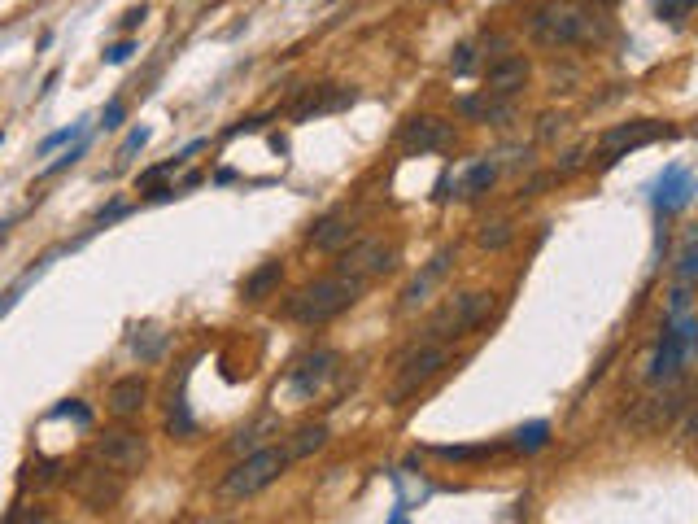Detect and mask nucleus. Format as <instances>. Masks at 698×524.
I'll return each instance as SVG.
<instances>
[{
    "label": "nucleus",
    "instance_id": "f257e3e1",
    "mask_svg": "<svg viewBox=\"0 0 698 524\" xmlns=\"http://www.w3.org/2000/svg\"><path fill=\"white\" fill-rule=\"evenodd\" d=\"M528 35L541 49H572L594 35V14L581 0H541L528 9Z\"/></svg>",
    "mask_w": 698,
    "mask_h": 524
},
{
    "label": "nucleus",
    "instance_id": "f03ea898",
    "mask_svg": "<svg viewBox=\"0 0 698 524\" xmlns=\"http://www.w3.org/2000/svg\"><path fill=\"white\" fill-rule=\"evenodd\" d=\"M367 284L349 280V276H328V280H315L306 284V289H297L293 297H288L284 311L297 319V324L315 328V324H328V319H336L341 311H349V306L363 297Z\"/></svg>",
    "mask_w": 698,
    "mask_h": 524
},
{
    "label": "nucleus",
    "instance_id": "7ed1b4c3",
    "mask_svg": "<svg viewBox=\"0 0 698 524\" xmlns=\"http://www.w3.org/2000/svg\"><path fill=\"white\" fill-rule=\"evenodd\" d=\"M489 311H493V293H459V297H450V302L428 319L424 341H437V345L459 341V337H467V332H476L480 324H485Z\"/></svg>",
    "mask_w": 698,
    "mask_h": 524
},
{
    "label": "nucleus",
    "instance_id": "20e7f679",
    "mask_svg": "<svg viewBox=\"0 0 698 524\" xmlns=\"http://www.w3.org/2000/svg\"><path fill=\"white\" fill-rule=\"evenodd\" d=\"M288 463H293V459H288L284 446H262V450H254L249 459H240L236 468L223 476V494L227 498H254V494L267 490L271 481H280Z\"/></svg>",
    "mask_w": 698,
    "mask_h": 524
},
{
    "label": "nucleus",
    "instance_id": "39448f33",
    "mask_svg": "<svg viewBox=\"0 0 698 524\" xmlns=\"http://www.w3.org/2000/svg\"><path fill=\"white\" fill-rule=\"evenodd\" d=\"M450 363V345H437V341H419L411 354H402L397 363V385H393V402H402L406 393H415L419 385H428L441 367Z\"/></svg>",
    "mask_w": 698,
    "mask_h": 524
},
{
    "label": "nucleus",
    "instance_id": "423d86ee",
    "mask_svg": "<svg viewBox=\"0 0 698 524\" xmlns=\"http://www.w3.org/2000/svg\"><path fill=\"white\" fill-rule=\"evenodd\" d=\"M659 136H672V127L655 123V118H633V123H616L611 131H603L598 153H603V162H616L629 149H642V145H651V140H659Z\"/></svg>",
    "mask_w": 698,
    "mask_h": 524
},
{
    "label": "nucleus",
    "instance_id": "0eeeda50",
    "mask_svg": "<svg viewBox=\"0 0 698 524\" xmlns=\"http://www.w3.org/2000/svg\"><path fill=\"white\" fill-rule=\"evenodd\" d=\"M690 350H694V319L681 315L677 324L664 332V341H659V350L651 359V380H672L685 363H690Z\"/></svg>",
    "mask_w": 698,
    "mask_h": 524
},
{
    "label": "nucleus",
    "instance_id": "6e6552de",
    "mask_svg": "<svg viewBox=\"0 0 698 524\" xmlns=\"http://www.w3.org/2000/svg\"><path fill=\"white\" fill-rule=\"evenodd\" d=\"M384 271H393V249L384 241H358V245L345 249L341 262H336V276H349L358 284L376 280V276H384Z\"/></svg>",
    "mask_w": 698,
    "mask_h": 524
},
{
    "label": "nucleus",
    "instance_id": "1a4fd4ad",
    "mask_svg": "<svg viewBox=\"0 0 698 524\" xmlns=\"http://www.w3.org/2000/svg\"><path fill=\"white\" fill-rule=\"evenodd\" d=\"M144 455H149V450H144V437L131 433V428H114V433H105L101 442H96V459H101L105 468H114L118 476L140 472Z\"/></svg>",
    "mask_w": 698,
    "mask_h": 524
},
{
    "label": "nucleus",
    "instance_id": "9d476101",
    "mask_svg": "<svg viewBox=\"0 0 698 524\" xmlns=\"http://www.w3.org/2000/svg\"><path fill=\"white\" fill-rule=\"evenodd\" d=\"M332 367H336V354L332 350H310L302 354V359H293V367H288V376H284V385L297 393V398H315V393L323 389V380L332 376Z\"/></svg>",
    "mask_w": 698,
    "mask_h": 524
},
{
    "label": "nucleus",
    "instance_id": "9b49d317",
    "mask_svg": "<svg viewBox=\"0 0 698 524\" xmlns=\"http://www.w3.org/2000/svg\"><path fill=\"white\" fill-rule=\"evenodd\" d=\"M397 140H402L406 153H437V149H450L454 127L441 123V118H432V114H419V118H411V123L397 131Z\"/></svg>",
    "mask_w": 698,
    "mask_h": 524
},
{
    "label": "nucleus",
    "instance_id": "f8f14e48",
    "mask_svg": "<svg viewBox=\"0 0 698 524\" xmlns=\"http://www.w3.org/2000/svg\"><path fill=\"white\" fill-rule=\"evenodd\" d=\"M75 490L92 511H105L118 498V490H123V476H118L114 468H92V463H83L79 476H75Z\"/></svg>",
    "mask_w": 698,
    "mask_h": 524
},
{
    "label": "nucleus",
    "instance_id": "ddd939ff",
    "mask_svg": "<svg viewBox=\"0 0 698 524\" xmlns=\"http://www.w3.org/2000/svg\"><path fill=\"white\" fill-rule=\"evenodd\" d=\"M528 83V62L524 57H515V53H507V57H493L489 62V70H485V97H498V101H507V97H515Z\"/></svg>",
    "mask_w": 698,
    "mask_h": 524
},
{
    "label": "nucleus",
    "instance_id": "4468645a",
    "mask_svg": "<svg viewBox=\"0 0 698 524\" xmlns=\"http://www.w3.org/2000/svg\"><path fill=\"white\" fill-rule=\"evenodd\" d=\"M349 101H354V97H349L345 88L319 83V88H306L302 97H297L293 118H297V123H306V118H315V114H332V110H341V105H349Z\"/></svg>",
    "mask_w": 698,
    "mask_h": 524
},
{
    "label": "nucleus",
    "instance_id": "2eb2a0df",
    "mask_svg": "<svg viewBox=\"0 0 698 524\" xmlns=\"http://www.w3.org/2000/svg\"><path fill=\"white\" fill-rule=\"evenodd\" d=\"M450 262H454V249H441V254L432 258L411 284H406V293H402V311H411V306L424 302V297L432 293V284H437V280L445 276V271H450Z\"/></svg>",
    "mask_w": 698,
    "mask_h": 524
},
{
    "label": "nucleus",
    "instance_id": "dca6fc26",
    "mask_svg": "<svg viewBox=\"0 0 698 524\" xmlns=\"http://www.w3.org/2000/svg\"><path fill=\"white\" fill-rule=\"evenodd\" d=\"M690 193H694L690 175H685L681 166H668L664 180H659V193H655V210H659V214H668V210L690 206Z\"/></svg>",
    "mask_w": 698,
    "mask_h": 524
},
{
    "label": "nucleus",
    "instance_id": "f3484780",
    "mask_svg": "<svg viewBox=\"0 0 698 524\" xmlns=\"http://www.w3.org/2000/svg\"><path fill=\"white\" fill-rule=\"evenodd\" d=\"M144 398H149V385H144L140 376H123V380H114V389H110V411L118 420H131L136 411H144Z\"/></svg>",
    "mask_w": 698,
    "mask_h": 524
},
{
    "label": "nucleus",
    "instance_id": "a211bd4d",
    "mask_svg": "<svg viewBox=\"0 0 698 524\" xmlns=\"http://www.w3.org/2000/svg\"><path fill=\"white\" fill-rule=\"evenodd\" d=\"M349 241H354V223H349L345 214H328V219H319L315 228H310V245H315V249H328V254L345 249Z\"/></svg>",
    "mask_w": 698,
    "mask_h": 524
},
{
    "label": "nucleus",
    "instance_id": "6ab92c4d",
    "mask_svg": "<svg viewBox=\"0 0 698 524\" xmlns=\"http://www.w3.org/2000/svg\"><path fill=\"white\" fill-rule=\"evenodd\" d=\"M459 114L463 118H476V123H507L515 110H511V101H498V97H463L459 101Z\"/></svg>",
    "mask_w": 698,
    "mask_h": 524
},
{
    "label": "nucleus",
    "instance_id": "aec40b11",
    "mask_svg": "<svg viewBox=\"0 0 698 524\" xmlns=\"http://www.w3.org/2000/svg\"><path fill=\"white\" fill-rule=\"evenodd\" d=\"M328 446V428L323 424H306V428H297L293 433V442H288V459H302V455H315V450Z\"/></svg>",
    "mask_w": 698,
    "mask_h": 524
},
{
    "label": "nucleus",
    "instance_id": "412c9836",
    "mask_svg": "<svg viewBox=\"0 0 698 524\" xmlns=\"http://www.w3.org/2000/svg\"><path fill=\"white\" fill-rule=\"evenodd\" d=\"M280 276H284V267H280V262H262V267L254 271V276L245 280V289H240V293H245L249 302H262V297H267V293L275 289V284H280Z\"/></svg>",
    "mask_w": 698,
    "mask_h": 524
},
{
    "label": "nucleus",
    "instance_id": "4be33fe9",
    "mask_svg": "<svg viewBox=\"0 0 698 524\" xmlns=\"http://www.w3.org/2000/svg\"><path fill=\"white\" fill-rule=\"evenodd\" d=\"M493 175H498V166H493V162H476L472 171H467L463 180H459V197H467V201L480 197V193H485V188L493 184Z\"/></svg>",
    "mask_w": 698,
    "mask_h": 524
},
{
    "label": "nucleus",
    "instance_id": "5701e85b",
    "mask_svg": "<svg viewBox=\"0 0 698 524\" xmlns=\"http://www.w3.org/2000/svg\"><path fill=\"white\" fill-rule=\"evenodd\" d=\"M550 442V424L546 420H533V424H524L520 428V433H515V450H524V455H533V450H541V446H546Z\"/></svg>",
    "mask_w": 698,
    "mask_h": 524
},
{
    "label": "nucleus",
    "instance_id": "b1692460",
    "mask_svg": "<svg viewBox=\"0 0 698 524\" xmlns=\"http://www.w3.org/2000/svg\"><path fill=\"white\" fill-rule=\"evenodd\" d=\"M441 459H454V463H472V459H489L498 455V446H437Z\"/></svg>",
    "mask_w": 698,
    "mask_h": 524
},
{
    "label": "nucleus",
    "instance_id": "393cba45",
    "mask_svg": "<svg viewBox=\"0 0 698 524\" xmlns=\"http://www.w3.org/2000/svg\"><path fill=\"white\" fill-rule=\"evenodd\" d=\"M690 9H694V0H655V14L672 22V27H681V22L690 18Z\"/></svg>",
    "mask_w": 698,
    "mask_h": 524
},
{
    "label": "nucleus",
    "instance_id": "a878e982",
    "mask_svg": "<svg viewBox=\"0 0 698 524\" xmlns=\"http://www.w3.org/2000/svg\"><path fill=\"white\" fill-rule=\"evenodd\" d=\"M188 158H171V162H162V166H153V171H144L140 175V188H144V193H158V184L166 180V175H175L179 171V166H184Z\"/></svg>",
    "mask_w": 698,
    "mask_h": 524
},
{
    "label": "nucleus",
    "instance_id": "bb28decb",
    "mask_svg": "<svg viewBox=\"0 0 698 524\" xmlns=\"http://www.w3.org/2000/svg\"><path fill=\"white\" fill-rule=\"evenodd\" d=\"M694 258H698V241L694 236H685V245H681V284H690V276H694Z\"/></svg>",
    "mask_w": 698,
    "mask_h": 524
},
{
    "label": "nucleus",
    "instance_id": "cd10ccee",
    "mask_svg": "<svg viewBox=\"0 0 698 524\" xmlns=\"http://www.w3.org/2000/svg\"><path fill=\"white\" fill-rule=\"evenodd\" d=\"M507 241H511V228H507V223H493V232H489V228L480 232V245H489V249H502Z\"/></svg>",
    "mask_w": 698,
    "mask_h": 524
},
{
    "label": "nucleus",
    "instance_id": "c85d7f7f",
    "mask_svg": "<svg viewBox=\"0 0 698 524\" xmlns=\"http://www.w3.org/2000/svg\"><path fill=\"white\" fill-rule=\"evenodd\" d=\"M131 53H136V40H118V44H110V49H105V62H110V66H123Z\"/></svg>",
    "mask_w": 698,
    "mask_h": 524
},
{
    "label": "nucleus",
    "instance_id": "c756f323",
    "mask_svg": "<svg viewBox=\"0 0 698 524\" xmlns=\"http://www.w3.org/2000/svg\"><path fill=\"white\" fill-rule=\"evenodd\" d=\"M75 136H83V127H79V123H75V127H66V131H53V136H48L44 145H40V153H53L57 145H70Z\"/></svg>",
    "mask_w": 698,
    "mask_h": 524
},
{
    "label": "nucleus",
    "instance_id": "7c9ffc66",
    "mask_svg": "<svg viewBox=\"0 0 698 524\" xmlns=\"http://www.w3.org/2000/svg\"><path fill=\"white\" fill-rule=\"evenodd\" d=\"M144 145H149V127H136V131H131V136L123 140V149H118V158H131V153L144 149Z\"/></svg>",
    "mask_w": 698,
    "mask_h": 524
},
{
    "label": "nucleus",
    "instance_id": "2f4dec72",
    "mask_svg": "<svg viewBox=\"0 0 698 524\" xmlns=\"http://www.w3.org/2000/svg\"><path fill=\"white\" fill-rule=\"evenodd\" d=\"M450 70H454V75H467V70H472V44H459V49H454Z\"/></svg>",
    "mask_w": 698,
    "mask_h": 524
},
{
    "label": "nucleus",
    "instance_id": "473e14b6",
    "mask_svg": "<svg viewBox=\"0 0 698 524\" xmlns=\"http://www.w3.org/2000/svg\"><path fill=\"white\" fill-rule=\"evenodd\" d=\"M53 415H70V420H79V424H92V411L88 407H79V402H62Z\"/></svg>",
    "mask_w": 698,
    "mask_h": 524
},
{
    "label": "nucleus",
    "instance_id": "72a5a7b5",
    "mask_svg": "<svg viewBox=\"0 0 698 524\" xmlns=\"http://www.w3.org/2000/svg\"><path fill=\"white\" fill-rule=\"evenodd\" d=\"M101 127H105V131L123 127V105H118V101H110V105H105V114H101Z\"/></svg>",
    "mask_w": 698,
    "mask_h": 524
},
{
    "label": "nucleus",
    "instance_id": "f704fd0d",
    "mask_svg": "<svg viewBox=\"0 0 698 524\" xmlns=\"http://www.w3.org/2000/svg\"><path fill=\"white\" fill-rule=\"evenodd\" d=\"M79 158H83V145H75V149H70V153H66V158H62V162H53V166H48V175H57V171H66V166H75Z\"/></svg>",
    "mask_w": 698,
    "mask_h": 524
},
{
    "label": "nucleus",
    "instance_id": "c9c22d12",
    "mask_svg": "<svg viewBox=\"0 0 698 524\" xmlns=\"http://www.w3.org/2000/svg\"><path fill=\"white\" fill-rule=\"evenodd\" d=\"M140 18H144V5H140V9H127V14H123V31H131Z\"/></svg>",
    "mask_w": 698,
    "mask_h": 524
},
{
    "label": "nucleus",
    "instance_id": "e433bc0d",
    "mask_svg": "<svg viewBox=\"0 0 698 524\" xmlns=\"http://www.w3.org/2000/svg\"><path fill=\"white\" fill-rule=\"evenodd\" d=\"M603 5H620V0H603Z\"/></svg>",
    "mask_w": 698,
    "mask_h": 524
},
{
    "label": "nucleus",
    "instance_id": "4c0bfd02",
    "mask_svg": "<svg viewBox=\"0 0 698 524\" xmlns=\"http://www.w3.org/2000/svg\"><path fill=\"white\" fill-rule=\"evenodd\" d=\"M0 140H5V136H0Z\"/></svg>",
    "mask_w": 698,
    "mask_h": 524
}]
</instances>
